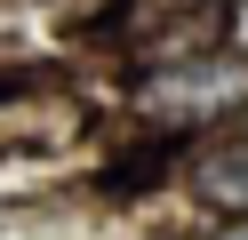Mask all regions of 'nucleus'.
Masks as SVG:
<instances>
[{
  "instance_id": "f257e3e1",
  "label": "nucleus",
  "mask_w": 248,
  "mask_h": 240,
  "mask_svg": "<svg viewBox=\"0 0 248 240\" xmlns=\"http://www.w3.org/2000/svg\"><path fill=\"white\" fill-rule=\"evenodd\" d=\"M248 120V48H216L192 64H160V72H128L120 80V136L136 152H192L216 128Z\"/></svg>"
},
{
  "instance_id": "f03ea898",
  "label": "nucleus",
  "mask_w": 248,
  "mask_h": 240,
  "mask_svg": "<svg viewBox=\"0 0 248 240\" xmlns=\"http://www.w3.org/2000/svg\"><path fill=\"white\" fill-rule=\"evenodd\" d=\"M112 80L160 72V64H192L216 48H240V0H120L96 32H88Z\"/></svg>"
},
{
  "instance_id": "7ed1b4c3",
  "label": "nucleus",
  "mask_w": 248,
  "mask_h": 240,
  "mask_svg": "<svg viewBox=\"0 0 248 240\" xmlns=\"http://www.w3.org/2000/svg\"><path fill=\"white\" fill-rule=\"evenodd\" d=\"M168 224H176V240L248 232V120L216 128L208 144L168 160Z\"/></svg>"
},
{
  "instance_id": "20e7f679",
  "label": "nucleus",
  "mask_w": 248,
  "mask_h": 240,
  "mask_svg": "<svg viewBox=\"0 0 248 240\" xmlns=\"http://www.w3.org/2000/svg\"><path fill=\"white\" fill-rule=\"evenodd\" d=\"M16 8H24V16H40V24H56V32H80V40H88V32H96L104 16L120 8V0H16Z\"/></svg>"
}]
</instances>
